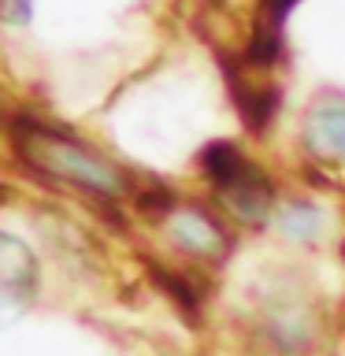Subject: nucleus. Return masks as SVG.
Segmentation results:
<instances>
[{"label":"nucleus","mask_w":345,"mask_h":356,"mask_svg":"<svg viewBox=\"0 0 345 356\" xmlns=\"http://www.w3.org/2000/svg\"><path fill=\"white\" fill-rule=\"evenodd\" d=\"M19 156L33 171L60 178V182H71V186H82V189H93V193H104V197H115L127 186L122 175L104 156H97L93 149H86L82 141L67 138V134L38 127V122L19 127Z\"/></svg>","instance_id":"nucleus-1"},{"label":"nucleus","mask_w":345,"mask_h":356,"mask_svg":"<svg viewBox=\"0 0 345 356\" xmlns=\"http://www.w3.org/2000/svg\"><path fill=\"white\" fill-rule=\"evenodd\" d=\"M204 163H208L211 178H216V186L223 189V197L234 204V211H241L245 219H260L267 211L271 189H267V182L260 178V171L245 163L238 152L216 145V149L204 156Z\"/></svg>","instance_id":"nucleus-2"},{"label":"nucleus","mask_w":345,"mask_h":356,"mask_svg":"<svg viewBox=\"0 0 345 356\" xmlns=\"http://www.w3.org/2000/svg\"><path fill=\"white\" fill-rule=\"evenodd\" d=\"M305 145L319 160H345V97L342 93H323L308 108Z\"/></svg>","instance_id":"nucleus-3"},{"label":"nucleus","mask_w":345,"mask_h":356,"mask_svg":"<svg viewBox=\"0 0 345 356\" xmlns=\"http://www.w3.org/2000/svg\"><path fill=\"white\" fill-rule=\"evenodd\" d=\"M0 282H4L8 312H15L22 300L33 293V256H30V249H22L11 234L0 238Z\"/></svg>","instance_id":"nucleus-4"},{"label":"nucleus","mask_w":345,"mask_h":356,"mask_svg":"<svg viewBox=\"0 0 345 356\" xmlns=\"http://www.w3.org/2000/svg\"><path fill=\"white\" fill-rule=\"evenodd\" d=\"M171 230H175V238L193 252H219L223 249V234L216 230V222L208 216H200V211H189V208L178 211L171 219Z\"/></svg>","instance_id":"nucleus-5"},{"label":"nucleus","mask_w":345,"mask_h":356,"mask_svg":"<svg viewBox=\"0 0 345 356\" xmlns=\"http://www.w3.org/2000/svg\"><path fill=\"white\" fill-rule=\"evenodd\" d=\"M30 11H33V0H4V19L22 26V22H30Z\"/></svg>","instance_id":"nucleus-6"},{"label":"nucleus","mask_w":345,"mask_h":356,"mask_svg":"<svg viewBox=\"0 0 345 356\" xmlns=\"http://www.w3.org/2000/svg\"><path fill=\"white\" fill-rule=\"evenodd\" d=\"M312 222H316V216H312L308 208H297V211L289 208V211H286V230H289V234H294V230L305 234V230H312Z\"/></svg>","instance_id":"nucleus-7"}]
</instances>
